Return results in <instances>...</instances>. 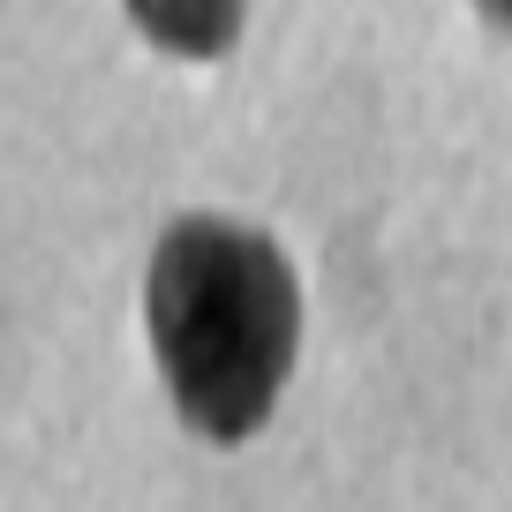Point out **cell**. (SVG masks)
Here are the masks:
<instances>
[{"instance_id":"obj_1","label":"cell","mask_w":512,"mask_h":512,"mask_svg":"<svg viewBox=\"0 0 512 512\" xmlns=\"http://www.w3.org/2000/svg\"><path fill=\"white\" fill-rule=\"evenodd\" d=\"M144 324L181 422L241 445L272 422L302 354V279L287 249L234 219H174L151 256Z\"/></svg>"},{"instance_id":"obj_2","label":"cell","mask_w":512,"mask_h":512,"mask_svg":"<svg viewBox=\"0 0 512 512\" xmlns=\"http://www.w3.org/2000/svg\"><path fill=\"white\" fill-rule=\"evenodd\" d=\"M241 8L249 0H128L136 31L159 53H181V61H219L241 38Z\"/></svg>"},{"instance_id":"obj_3","label":"cell","mask_w":512,"mask_h":512,"mask_svg":"<svg viewBox=\"0 0 512 512\" xmlns=\"http://www.w3.org/2000/svg\"><path fill=\"white\" fill-rule=\"evenodd\" d=\"M475 8H482V23H497V31L512 38V0H475Z\"/></svg>"}]
</instances>
